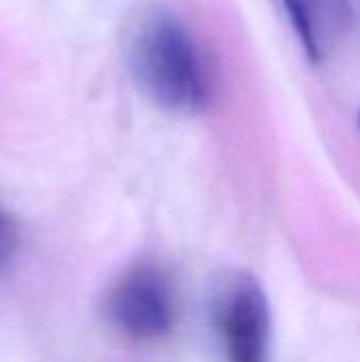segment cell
<instances>
[{"instance_id":"obj_2","label":"cell","mask_w":360,"mask_h":362,"mask_svg":"<svg viewBox=\"0 0 360 362\" xmlns=\"http://www.w3.org/2000/svg\"><path fill=\"white\" fill-rule=\"evenodd\" d=\"M108 325L136 344H157L172 335L178 320V297L168 272L157 263L125 269L104 297Z\"/></svg>"},{"instance_id":"obj_4","label":"cell","mask_w":360,"mask_h":362,"mask_svg":"<svg viewBox=\"0 0 360 362\" xmlns=\"http://www.w3.org/2000/svg\"><path fill=\"white\" fill-rule=\"evenodd\" d=\"M310 62L320 64L352 28L350 0H280Z\"/></svg>"},{"instance_id":"obj_5","label":"cell","mask_w":360,"mask_h":362,"mask_svg":"<svg viewBox=\"0 0 360 362\" xmlns=\"http://www.w3.org/2000/svg\"><path fill=\"white\" fill-rule=\"evenodd\" d=\"M13 244H15V227L11 218L0 210V263L8 257Z\"/></svg>"},{"instance_id":"obj_6","label":"cell","mask_w":360,"mask_h":362,"mask_svg":"<svg viewBox=\"0 0 360 362\" xmlns=\"http://www.w3.org/2000/svg\"><path fill=\"white\" fill-rule=\"evenodd\" d=\"M359 127H360V115H359Z\"/></svg>"},{"instance_id":"obj_3","label":"cell","mask_w":360,"mask_h":362,"mask_svg":"<svg viewBox=\"0 0 360 362\" xmlns=\"http://www.w3.org/2000/svg\"><path fill=\"white\" fill-rule=\"evenodd\" d=\"M212 320L225 362H272V308L259 280L229 278L214 297Z\"/></svg>"},{"instance_id":"obj_1","label":"cell","mask_w":360,"mask_h":362,"mask_svg":"<svg viewBox=\"0 0 360 362\" xmlns=\"http://www.w3.org/2000/svg\"><path fill=\"white\" fill-rule=\"evenodd\" d=\"M127 66L138 89L161 110L199 115L214 98L210 64L180 15L153 8L129 34Z\"/></svg>"}]
</instances>
